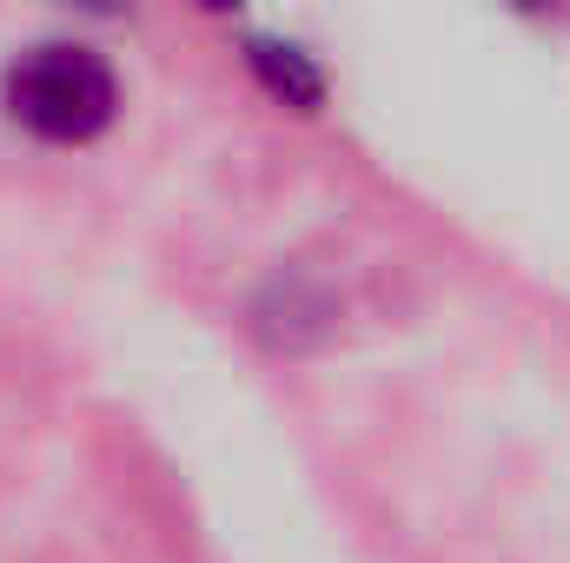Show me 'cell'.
Returning <instances> with one entry per match:
<instances>
[{"label":"cell","mask_w":570,"mask_h":563,"mask_svg":"<svg viewBox=\"0 0 570 563\" xmlns=\"http://www.w3.org/2000/svg\"><path fill=\"white\" fill-rule=\"evenodd\" d=\"M7 113L53 146H87L100 140L120 113V87L114 67L94 47L73 40H40L7 67Z\"/></svg>","instance_id":"obj_1"},{"label":"cell","mask_w":570,"mask_h":563,"mask_svg":"<svg viewBox=\"0 0 570 563\" xmlns=\"http://www.w3.org/2000/svg\"><path fill=\"white\" fill-rule=\"evenodd\" d=\"M246 67L259 73V87H266L273 100L298 107V113H312V107L325 100V73L312 67V53H305V47H285V40L253 33V40H246Z\"/></svg>","instance_id":"obj_2"},{"label":"cell","mask_w":570,"mask_h":563,"mask_svg":"<svg viewBox=\"0 0 570 563\" xmlns=\"http://www.w3.org/2000/svg\"><path fill=\"white\" fill-rule=\"evenodd\" d=\"M199 7H239V0H199Z\"/></svg>","instance_id":"obj_4"},{"label":"cell","mask_w":570,"mask_h":563,"mask_svg":"<svg viewBox=\"0 0 570 563\" xmlns=\"http://www.w3.org/2000/svg\"><path fill=\"white\" fill-rule=\"evenodd\" d=\"M67 7H80V13H120L127 0H67Z\"/></svg>","instance_id":"obj_3"}]
</instances>
